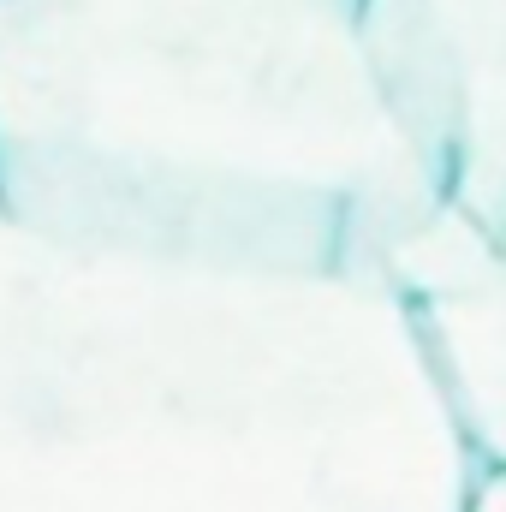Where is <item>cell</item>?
Masks as SVG:
<instances>
[{
	"instance_id": "6da1fadb",
	"label": "cell",
	"mask_w": 506,
	"mask_h": 512,
	"mask_svg": "<svg viewBox=\"0 0 506 512\" xmlns=\"http://www.w3.org/2000/svg\"><path fill=\"white\" fill-rule=\"evenodd\" d=\"M477 477L387 274L0 221V512H465Z\"/></svg>"
},
{
	"instance_id": "7a4b0ae2",
	"label": "cell",
	"mask_w": 506,
	"mask_h": 512,
	"mask_svg": "<svg viewBox=\"0 0 506 512\" xmlns=\"http://www.w3.org/2000/svg\"><path fill=\"white\" fill-rule=\"evenodd\" d=\"M441 209L370 0H0V221L24 233L381 274Z\"/></svg>"
},
{
	"instance_id": "3957f363",
	"label": "cell",
	"mask_w": 506,
	"mask_h": 512,
	"mask_svg": "<svg viewBox=\"0 0 506 512\" xmlns=\"http://www.w3.org/2000/svg\"><path fill=\"white\" fill-rule=\"evenodd\" d=\"M370 54L441 203L506 256V0H370Z\"/></svg>"
},
{
	"instance_id": "277c9868",
	"label": "cell",
	"mask_w": 506,
	"mask_h": 512,
	"mask_svg": "<svg viewBox=\"0 0 506 512\" xmlns=\"http://www.w3.org/2000/svg\"><path fill=\"white\" fill-rule=\"evenodd\" d=\"M441 405L477 471H506V256L441 209L387 256Z\"/></svg>"
},
{
	"instance_id": "5b68a950",
	"label": "cell",
	"mask_w": 506,
	"mask_h": 512,
	"mask_svg": "<svg viewBox=\"0 0 506 512\" xmlns=\"http://www.w3.org/2000/svg\"><path fill=\"white\" fill-rule=\"evenodd\" d=\"M465 512H506V471H483L477 489H471V501H465Z\"/></svg>"
}]
</instances>
